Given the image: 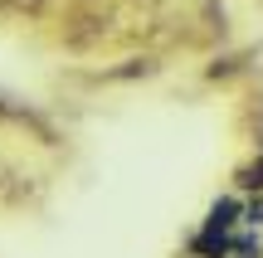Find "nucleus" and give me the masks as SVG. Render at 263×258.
Returning a JSON list of instances; mask_svg holds the SVG:
<instances>
[{
    "label": "nucleus",
    "mask_w": 263,
    "mask_h": 258,
    "mask_svg": "<svg viewBox=\"0 0 263 258\" xmlns=\"http://www.w3.org/2000/svg\"><path fill=\"white\" fill-rule=\"evenodd\" d=\"M103 34H107V19L98 15V10H78V15L64 25V44L68 49H93Z\"/></svg>",
    "instance_id": "nucleus-1"
},
{
    "label": "nucleus",
    "mask_w": 263,
    "mask_h": 258,
    "mask_svg": "<svg viewBox=\"0 0 263 258\" xmlns=\"http://www.w3.org/2000/svg\"><path fill=\"white\" fill-rule=\"evenodd\" d=\"M0 5H5L10 15H29V19H34V15L49 10V0H0Z\"/></svg>",
    "instance_id": "nucleus-2"
}]
</instances>
